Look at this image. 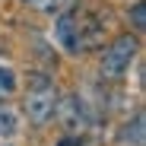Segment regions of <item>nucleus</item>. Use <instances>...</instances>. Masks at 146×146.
I'll use <instances>...</instances> for the list:
<instances>
[{
	"mask_svg": "<svg viewBox=\"0 0 146 146\" xmlns=\"http://www.w3.org/2000/svg\"><path fill=\"white\" fill-rule=\"evenodd\" d=\"M54 38L67 54H80L99 38V22H92L80 13H64L54 26Z\"/></svg>",
	"mask_w": 146,
	"mask_h": 146,
	"instance_id": "1",
	"label": "nucleus"
},
{
	"mask_svg": "<svg viewBox=\"0 0 146 146\" xmlns=\"http://www.w3.org/2000/svg\"><path fill=\"white\" fill-rule=\"evenodd\" d=\"M57 108V89L48 76H32L26 92V114L32 124H48V117Z\"/></svg>",
	"mask_w": 146,
	"mask_h": 146,
	"instance_id": "2",
	"label": "nucleus"
},
{
	"mask_svg": "<svg viewBox=\"0 0 146 146\" xmlns=\"http://www.w3.org/2000/svg\"><path fill=\"white\" fill-rule=\"evenodd\" d=\"M137 51H140V41L133 35H121L111 48H105V54H102V76H108V80L121 76V73L130 67V60L137 57Z\"/></svg>",
	"mask_w": 146,
	"mask_h": 146,
	"instance_id": "3",
	"label": "nucleus"
},
{
	"mask_svg": "<svg viewBox=\"0 0 146 146\" xmlns=\"http://www.w3.org/2000/svg\"><path fill=\"white\" fill-rule=\"evenodd\" d=\"M60 111V121L70 127V130H80L86 124V105L80 102V95H67V99H57V108Z\"/></svg>",
	"mask_w": 146,
	"mask_h": 146,
	"instance_id": "4",
	"label": "nucleus"
},
{
	"mask_svg": "<svg viewBox=\"0 0 146 146\" xmlns=\"http://www.w3.org/2000/svg\"><path fill=\"white\" fill-rule=\"evenodd\" d=\"M16 130H19V117H16V111L7 108V105H0V140H10Z\"/></svg>",
	"mask_w": 146,
	"mask_h": 146,
	"instance_id": "5",
	"label": "nucleus"
},
{
	"mask_svg": "<svg viewBox=\"0 0 146 146\" xmlns=\"http://www.w3.org/2000/svg\"><path fill=\"white\" fill-rule=\"evenodd\" d=\"M121 140H124V143L133 140V146H143V117H140V114L133 117V127H124V130H121Z\"/></svg>",
	"mask_w": 146,
	"mask_h": 146,
	"instance_id": "6",
	"label": "nucleus"
},
{
	"mask_svg": "<svg viewBox=\"0 0 146 146\" xmlns=\"http://www.w3.org/2000/svg\"><path fill=\"white\" fill-rule=\"evenodd\" d=\"M29 7H35V10H41V13H60L64 7H70L73 0H26Z\"/></svg>",
	"mask_w": 146,
	"mask_h": 146,
	"instance_id": "7",
	"label": "nucleus"
},
{
	"mask_svg": "<svg viewBox=\"0 0 146 146\" xmlns=\"http://www.w3.org/2000/svg\"><path fill=\"white\" fill-rule=\"evenodd\" d=\"M16 89V73L10 67H0V95H10Z\"/></svg>",
	"mask_w": 146,
	"mask_h": 146,
	"instance_id": "8",
	"label": "nucleus"
},
{
	"mask_svg": "<svg viewBox=\"0 0 146 146\" xmlns=\"http://www.w3.org/2000/svg\"><path fill=\"white\" fill-rule=\"evenodd\" d=\"M130 16H133V26H137V29L143 32V29H146V7H143V3H133Z\"/></svg>",
	"mask_w": 146,
	"mask_h": 146,
	"instance_id": "9",
	"label": "nucleus"
},
{
	"mask_svg": "<svg viewBox=\"0 0 146 146\" xmlns=\"http://www.w3.org/2000/svg\"><path fill=\"white\" fill-rule=\"evenodd\" d=\"M57 146H86V140H83L80 133H76V137H60Z\"/></svg>",
	"mask_w": 146,
	"mask_h": 146,
	"instance_id": "10",
	"label": "nucleus"
}]
</instances>
